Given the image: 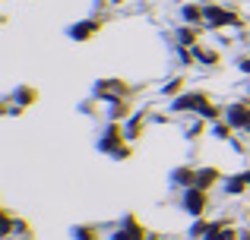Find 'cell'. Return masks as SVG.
<instances>
[{
  "label": "cell",
  "mask_w": 250,
  "mask_h": 240,
  "mask_svg": "<svg viewBox=\"0 0 250 240\" xmlns=\"http://www.w3.org/2000/svg\"><path fill=\"white\" fill-rule=\"evenodd\" d=\"M187 205H190L193 212H200L203 205H206V196H200V193H190V196H187Z\"/></svg>",
  "instance_id": "obj_1"
}]
</instances>
